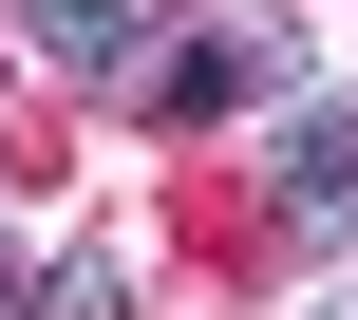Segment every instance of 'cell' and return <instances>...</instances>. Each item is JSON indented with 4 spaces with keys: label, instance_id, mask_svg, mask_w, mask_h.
<instances>
[{
    "label": "cell",
    "instance_id": "8992f818",
    "mask_svg": "<svg viewBox=\"0 0 358 320\" xmlns=\"http://www.w3.org/2000/svg\"><path fill=\"white\" fill-rule=\"evenodd\" d=\"M302 320H358V283H321V302H302Z\"/></svg>",
    "mask_w": 358,
    "mask_h": 320
},
{
    "label": "cell",
    "instance_id": "7a4b0ae2",
    "mask_svg": "<svg viewBox=\"0 0 358 320\" xmlns=\"http://www.w3.org/2000/svg\"><path fill=\"white\" fill-rule=\"evenodd\" d=\"M264 226H283V245H358V94H302V113H283Z\"/></svg>",
    "mask_w": 358,
    "mask_h": 320
},
{
    "label": "cell",
    "instance_id": "277c9868",
    "mask_svg": "<svg viewBox=\"0 0 358 320\" xmlns=\"http://www.w3.org/2000/svg\"><path fill=\"white\" fill-rule=\"evenodd\" d=\"M19 320H132V264L76 245V264H38V302H19Z\"/></svg>",
    "mask_w": 358,
    "mask_h": 320
},
{
    "label": "cell",
    "instance_id": "5b68a950",
    "mask_svg": "<svg viewBox=\"0 0 358 320\" xmlns=\"http://www.w3.org/2000/svg\"><path fill=\"white\" fill-rule=\"evenodd\" d=\"M19 302H38V264H19V245H0V320H19Z\"/></svg>",
    "mask_w": 358,
    "mask_h": 320
},
{
    "label": "cell",
    "instance_id": "6da1fadb",
    "mask_svg": "<svg viewBox=\"0 0 358 320\" xmlns=\"http://www.w3.org/2000/svg\"><path fill=\"white\" fill-rule=\"evenodd\" d=\"M302 75V38H283V0H227V19H189L170 57H132V94L170 113V132H227V113H264Z\"/></svg>",
    "mask_w": 358,
    "mask_h": 320
},
{
    "label": "cell",
    "instance_id": "3957f363",
    "mask_svg": "<svg viewBox=\"0 0 358 320\" xmlns=\"http://www.w3.org/2000/svg\"><path fill=\"white\" fill-rule=\"evenodd\" d=\"M132 0H19V75H57V94H132Z\"/></svg>",
    "mask_w": 358,
    "mask_h": 320
}]
</instances>
